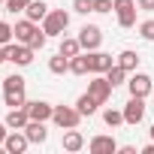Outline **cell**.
<instances>
[{
	"instance_id": "1",
	"label": "cell",
	"mask_w": 154,
	"mask_h": 154,
	"mask_svg": "<svg viewBox=\"0 0 154 154\" xmlns=\"http://www.w3.org/2000/svg\"><path fill=\"white\" fill-rule=\"evenodd\" d=\"M66 27H69V12L63 9H48V15L42 18V30L48 36H63Z\"/></svg>"
},
{
	"instance_id": "2",
	"label": "cell",
	"mask_w": 154,
	"mask_h": 154,
	"mask_svg": "<svg viewBox=\"0 0 154 154\" xmlns=\"http://www.w3.org/2000/svg\"><path fill=\"white\" fill-rule=\"evenodd\" d=\"M82 112L75 109V106H54V115H51V121L60 127V130H69V127H79L82 124Z\"/></svg>"
},
{
	"instance_id": "3",
	"label": "cell",
	"mask_w": 154,
	"mask_h": 154,
	"mask_svg": "<svg viewBox=\"0 0 154 154\" xmlns=\"http://www.w3.org/2000/svg\"><path fill=\"white\" fill-rule=\"evenodd\" d=\"M6 60L15 63V66H30V63H33V48L12 39V42L6 45Z\"/></svg>"
},
{
	"instance_id": "4",
	"label": "cell",
	"mask_w": 154,
	"mask_h": 154,
	"mask_svg": "<svg viewBox=\"0 0 154 154\" xmlns=\"http://www.w3.org/2000/svg\"><path fill=\"white\" fill-rule=\"evenodd\" d=\"M151 88H154V82H151L148 72H139V69H136L130 79H127V91H130V97H148Z\"/></svg>"
},
{
	"instance_id": "5",
	"label": "cell",
	"mask_w": 154,
	"mask_h": 154,
	"mask_svg": "<svg viewBox=\"0 0 154 154\" xmlns=\"http://www.w3.org/2000/svg\"><path fill=\"white\" fill-rule=\"evenodd\" d=\"M145 97H130L127 100V106H124V124H130V127H136V124H142V118H145Z\"/></svg>"
},
{
	"instance_id": "6",
	"label": "cell",
	"mask_w": 154,
	"mask_h": 154,
	"mask_svg": "<svg viewBox=\"0 0 154 154\" xmlns=\"http://www.w3.org/2000/svg\"><path fill=\"white\" fill-rule=\"evenodd\" d=\"M115 18L121 27H133L136 24V0H115Z\"/></svg>"
},
{
	"instance_id": "7",
	"label": "cell",
	"mask_w": 154,
	"mask_h": 154,
	"mask_svg": "<svg viewBox=\"0 0 154 154\" xmlns=\"http://www.w3.org/2000/svg\"><path fill=\"white\" fill-rule=\"evenodd\" d=\"M79 42H82L85 51H97V48L103 45V30H100L97 24H85V27L79 30Z\"/></svg>"
},
{
	"instance_id": "8",
	"label": "cell",
	"mask_w": 154,
	"mask_h": 154,
	"mask_svg": "<svg viewBox=\"0 0 154 154\" xmlns=\"http://www.w3.org/2000/svg\"><path fill=\"white\" fill-rule=\"evenodd\" d=\"M88 94L97 100V103H106L112 97V82L106 79V75H94V79L88 82Z\"/></svg>"
},
{
	"instance_id": "9",
	"label": "cell",
	"mask_w": 154,
	"mask_h": 154,
	"mask_svg": "<svg viewBox=\"0 0 154 154\" xmlns=\"http://www.w3.org/2000/svg\"><path fill=\"white\" fill-rule=\"evenodd\" d=\"M24 109H27L30 121H51V115H54V106L45 103V100H27Z\"/></svg>"
},
{
	"instance_id": "10",
	"label": "cell",
	"mask_w": 154,
	"mask_h": 154,
	"mask_svg": "<svg viewBox=\"0 0 154 154\" xmlns=\"http://www.w3.org/2000/svg\"><path fill=\"white\" fill-rule=\"evenodd\" d=\"M27 145H30V139H27V133H24V130H9V133H6V139H3V148H6L9 154H24V151H27Z\"/></svg>"
},
{
	"instance_id": "11",
	"label": "cell",
	"mask_w": 154,
	"mask_h": 154,
	"mask_svg": "<svg viewBox=\"0 0 154 154\" xmlns=\"http://www.w3.org/2000/svg\"><path fill=\"white\" fill-rule=\"evenodd\" d=\"M88 57H91V72L94 75H106L109 69H112V63H115V57L112 54H106V51H88Z\"/></svg>"
},
{
	"instance_id": "12",
	"label": "cell",
	"mask_w": 154,
	"mask_h": 154,
	"mask_svg": "<svg viewBox=\"0 0 154 154\" xmlns=\"http://www.w3.org/2000/svg\"><path fill=\"white\" fill-rule=\"evenodd\" d=\"M88 151H91V154H115V151H118V142H115V136L100 133V136H94V139L88 142Z\"/></svg>"
},
{
	"instance_id": "13",
	"label": "cell",
	"mask_w": 154,
	"mask_h": 154,
	"mask_svg": "<svg viewBox=\"0 0 154 154\" xmlns=\"http://www.w3.org/2000/svg\"><path fill=\"white\" fill-rule=\"evenodd\" d=\"M12 30H15V42H24V45H27V42L33 39V33L39 30V24H36V21H30V18H24V21H15V27H12Z\"/></svg>"
},
{
	"instance_id": "14",
	"label": "cell",
	"mask_w": 154,
	"mask_h": 154,
	"mask_svg": "<svg viewBox=\"0 0 154 154\" xmlns=\"http://www.w3.org/2000/svg\"><path fill=\"white\" fill-rule=\"evenodd\" d=\"M3 121H6V127H9V130H24V127H27V121H30V115H27V109L21 106V109H9Z\"/></svg>"
},
{
	"instance_id": "15",
	"label": "cell",
	"mask_w": 154,
	"mask_h": 154,
	"mask_svg": "<svg viewBox=\"0 0 154 154\" xmlns=\"http://www.w3.org/2000/svg\"><path fill=\"white\" fill-rule=\"evenodd\" d=\"M24 133H27L30 145H42V142L48 139V130H45V121H27Z\"/></svg>"
},
{
	"instance_id": "16",
	"label": "cell",
	"mask_w": 154,
	"mask_h": 154,
	"mask_svg": "<svg viewBox=\"0 0 154 154\" xmlns=\"http://www.w3.org/2000/svg\"><path fill=\"white\" fill-rule=\"evenodd\" d=\"M82 148H85V136L75 130V127H69L63 133V151H82Z\"/></svg>"
},
{
	"instance_id": "17",
	"label": "cell",
	"mask_w": 154,
	"mask_h": 154,
	"mask_svg": "<svg viewBox=\"0 0 154 154\" xmlns=\"http://www.w3.org/2000/svg\"><path fill=\"white\" fill-rule=\"evenodd\" d=\"M115 63H118V66H124L127 72H136V69H139V54H136L133 48H124V51L115 57Z\"/></svg>"
},
{
	"instance_id": "18",
	"label": "cell",
	"mask_w": 154,
	"mask_h": 154,
	"mask_svg": "<svg viewBox=\"0 0 154 154\" xmlns=\"http://www.w3.org/2000/svg\"><path fill=\"white\" fill-rule=\"evenodd\" d=\"M69 72H72V75H88V72H91V57L82 54V51L75 54V57H69Z\"/></svg>"
},
{
	"instance_id": "19",
	"label": "cell",
	"mask_w": 154,
	"mask_h": 154,
	"mask_svg": "<svg viewBox=\"0 0 154 154\" xmlns=\"http://www.w3.org/2000/svg\"><path fill=\"white\" fill-rule=\"evenodd\" d=\"M24 88H27V82H24V75H18V72H12V75L3 79V94H21Z\"/></svg>"
},
{
	"instance_id": "20",
	"label": "cell",
	"mask_w": 154,
	"mask_h": 154,
	"mask_svg": "<svg viewBox=\"0 0 154 154\" xmlns=\"http://www.w3.org/2000/svg\"><path fill=\"white\" fill-rule=\"evenodd\" d=\"M24 15H27L30 21H36V24H39V21L48 15V6L42 3V0H30V3H27V9H24Z\"/></svg>"
},
{
	"instance_id": "21",
	"label": "cell",
	"mask_w": 154,
	"mask_h": 154,
	"mask_svg": "<svg viewBox=\"0 0 154 154\" xmlns=\"http://www.w3.org/2000/svg\"><path fill=\"white\" fill-rule=\"evenodd\" d=\"M100 106H103V103H97V100H94L91 94H82L79 100H75V109H79V112H82L85 118H91V115H94V112H97Z\"/></svg>"
},
{
	"instance_id": "22",
	"label": "cell",
	"mask_w": 154,
	"mask_h": 154,
	"mask_svg": "<svg viewBox=\"0 0 154 154\" xmlns=\"http://www.w3.org/2000/svg\"><path fill=\"white\" fill-rule=\"evenodd\" d=\"M48 72H54V75H63V72H69V57L66 54H54V57H48Z\"/></svg>"
},
{
	"instance_id": "23",
	"label": "cell",
	"mask_w": 154,
	"mask_h": 154,
	"mask_svg": "<svg viewBox=\"0 0 154 154\" xmlns=\"http://www.w3.org/2000/svg\"><path fill=\"white\" fill-rule=\"evenodd\" d=\"M57 51H60V54H66V57H75V54L82 51V42H79V36H63Z\"/></svg>"
},
{
	"instance_id": "24",
	"label": "cell",
	"mask_w": 154,
	"mask_h": 154,
	"mask_svg": "<svg viewBox=\"0 0 154 154\" xmlns=\"http://www.w3.org/2000/svg\"><path fill=\"white\" fill-rule=\"evenodd\" d=\"M127 75H130V72H127L124 66H118V63H112V69L106 72V79L112 82V88H118V85H127Z\"/></svg>"
},
{
	"instance_id": "25",
	"label": "cell",
	"mask_w": 154,
	"mask_h": 154,
	"mask_svg": "<svg viewBox=\"0 0 154 154\" xmlns=\"http://www.w3.org/2000/svg\"><path fill=\"white\" fill-rule=\"evenodd\" d=\"M103 121H106V127H112V130L121 127V124H124V109H121V112H118V109H106V112H103Z\"/></svg>"
},
{
	"instance_id": "26",
	"label": "cell",
	"mask_w": 154,
	"mask_h": 154,
	"mask_svg": "<svg viewBox=\"0 0 154 154\" xmlns=\"http://www.w3.org/2000/svg\"><path fill=\"white\" fill-rule=\"evenodd\" d=\"M3 103H6L9 109H21V106L27 103V97H24V91H21V94H3Z\"/></svg>"
},
{
	"instance_id": "27",
	"label": "cell",
	"mask_w": 154,
	"mask_h": 154,
	"mask_svg": "<svg viewBox=\"0 0 154 154\" xmlns=\"http://www.w3.org/2000/svg\"><path fill=\"white\" fill-rule=\"evenodd\" d=\"M139 36H142L145 42H154V18H148V21L139 24Z\"/></svg>"
},
{
	"instance_id": "28",
	"label": "cell",
	"mask_w": 154,
	"mask_h": 154,
	"mask_svg": "<svg viewBox=\"0 0 154 154\" xmlns=\"http://www.w3.org/2000/svg\"><path fill=\"white\" fill-rule=\"evenodd\" d=\"M12 39H15V30H12V24L0 21V45H9Z\"/></svg>"
},
{
	"instance_id": "29",
	"label": "cell",
	"mask_w": 154,
	"mask_h": 154,
	"mask_svg": "<svg viewBox=\"0 0 154 154\" xmlns=\"http://www.w3.org/2000/svg\"><path fill=\"white\" fill-rule=\"evenodd\" d=\"M72 12H79V15L94 12V0H72Z\"/></svg>"
},
{
	"instance_id": "30",
	"label": "cell",
	"mask_w": 154,
	"mask_h": 154,
	"mask_svg": "<svg viewBox=\"0 0 154 154\" xmlns=\"http://www.w3.org/2000/svg\"><path fill=\"white\" fill-rule=\"evenodd\" d=\"M45 39H48V33H45V30H42V27H39V30H36V33H33V39H30V42H27V45H30V48H33V51H39V48H45Z\"/></svg>"
},
{
	"instance_id": "31",
	"label": "cell",
	"mask_w": 154,
	"mask_h": 154,
	"mask_svg": "<svg viewBox=\"0 0 154 154\" xmlns=\"http://www.w3.org/2000/svg\"><path fill=\"white\" fill-rule=\"evenodd\" d=\"M27 3H30V0H6V9L9 12H24Z\"/></svg>"
},
{
	"instance_id": "32",
	"label": "cell",
	"mask_w": 154,
	"mask_h": 154,
	"mask_svg": "<svg viewBox=\"0 0 154 154\" xmlns=\"http://www.w3.org/2000/svg\"><path fill=\"white\" fill-rule=\"evenodd\" d=\"M115 0H94V12H112Z\"/></svg>"
},
{
	"instance_id": "33",
	"label": "cell",
	"mask_w": 154,
	"mask_h": 154,
	"mask_svg": "<svg viewBox=\"0 0 154 154\" xmlns=\"http://www.w3.org/2000/svg\"><path fill=\"white\" fill-rule=\"evenodd\" d=\"M136 6L145 9V12H154V0H136Z\"/></svg>"
},
{
	"instance_id": "34",
	"label": "cell",
	"mask_w": 154,
	"mask_h": 154,
	"mask_svg": "<svg viewBox=\"0 0 154 154\" xmlns=\"http://www.w3.org/2000/svg\"><path fill=\"white\" fill-rule=\"evenodd\" d=\"M6 133H9V127H6V121H0V145H3V139H6Z\"/></svg>"
},
{
	"instance_id": "35",
	"label": "cell",
	"mask_w": 154,
	"mask_h": 154,
	"mask_svg": "<svg viewBox=\"0 0 154 154\" xmlns=\"http://www.w3.org/2000/svg\"><path fill=\"white\" fill-rule=\"evenodd\" d=\"M142 154H154V139H151V145H145V148H142Z\"/></svg>"
},
{
	"instance_id": "36",
	"label": "cell",
	"mask_w": 154,
	"mask_h": 154,
	"mask_svg": "<svg viewBox=\"0 0 154 154\" xmlns=\"http://www.w3.org/2000/svg\"><path fill=\"white\" fill-rule=\"evenodd\" d=\"M6 60V45H0V63Z\"/></svg>"
},
{
	"instance_id": "37",
	"label": "cell",
	"mask_w": 154,
	"mask_h": 154,
	"mask_svg": "<svg viewBox=\"0 0 154 154\" xmlns=\"http://www.w3.org/2000/svg\"><path fill=\"white\" fill-rule=\"evenodd\" d=\"M151 139H154V124H151Z\"/></svg>"
},
{
	"instance_id": "38",
	"label": "cell",
	"mask_w": 154,
	"mask_h": 154,
	"mask_svg": "<svg viewBox=\"0 0 154 154\" xmlns=\"http://www.w3.org/2000/svg\"><path fill=\"white\" fill-rule=\"evenodd\" d=\"M0 3H6V0H0Z\"/></svg>"
}]
</instances>
